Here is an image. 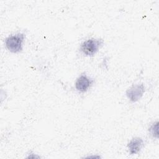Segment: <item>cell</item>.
Segmentation results:
<instances>
[{
    "mask_svg": "<svg viewBox=\"0 0 159 159\" xmlns=\"http://www.w3.org/2000/svg\"><path fill=\"white\" fill-rule=\"evenodd\" d=\"M144 142L140 137H134L130 140L127 144V148L130 155L138 153L143 147Z\"/></svg>",
    "mask_w": 159,
    "mask_h": 159,
    "instance_id": "cell-5",
    "label": "cell"
},
{
    "mask_svg": "<svg viewBox=\"0 0 159 159\" xmlns=\"http://www.w3.org/2000/svg\"><path fill=\"white\" fill-rule=\"evenodd\" d=\"M104 42L99 39H89L81 43L80 50L86 56H93L102 46Z\"/></svg>",
    "mask_w": 159,
    "mask_h": 159,
    "instance_id": "cell-2",
    "label": "cell"
},
{
    "mask_svg": "<svg viewBox=\"0 0 159 159\" xmlns=\"http://www.w3.org/2000/svg\"><path fill=\"white\" fill-rule=\"evenodd\" d=\"M94 81L86 75H81L75 82V88L80 93H84L92 86Z\"/></svg>",
    "mask_w": 159,
    "mask_h": 159,
    "instance_id": "cell-4",
    "label": "cell"
},
{
    "mask_svg": "<svg viewBox=\"0 0 159 159\" xmlns=\"http://www.w3.org/2000/svg\"><path fill=\"white\" fill-rule=\"evenodd\" d=\"M150 135L156 139L158 138V122L156 121L153 123L148 129Z\"/></svg>",
    "mask_w": 159,
    "mask_h": 159,
    "instance_id": "cell-6",
    "label": "cell"
},
{
    "mask_svg": "<svg viewBox=\"0 0 159 159\" xmlns=\"http://www.w3.org/2000/svg\"><path fill=\"white\" fill-rule=\"evenodd\" d=\"M24 39L25 34L23 33L11 35L5 39L6 47L12 53H19L22 50Z\"/></svg>",
    "mask_w": 159,
    "mask_h": 159,
    "instance_id": "cell-1",
    "label": "cell"
},
{
    "mask_svg": "<svg viewBox=\"0 0 159 159\" xmlns=\"http://www.w3.org/2000/svg\"><path fill=\"white\" fill-rule=\"evenodd\" d=\"M145 91V87L143 83L135 84L126 91V96L130 101L136 102L143 96Z\"/></svg>",
    "mask_w": 159,
    "mask_h": 159,
    "instance_id": "cell-3",
    "label": "cell"
}]
</instances>
